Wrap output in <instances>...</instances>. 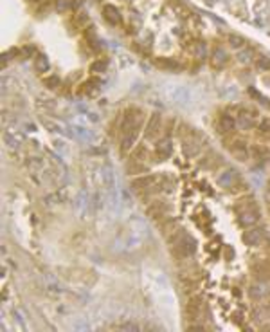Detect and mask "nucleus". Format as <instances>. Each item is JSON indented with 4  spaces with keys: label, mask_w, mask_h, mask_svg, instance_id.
<instances>
[{
    "label": "nucleus",
    "mask_w": 270,
    "mask_h": 332,
    "mask_svg": "<svg viewBox=\"0 0 270 332\" xmlns=\"http://www.w3.org/2000/svg\"><path fill=\"white\" fill-rule=\"evenodd\" d=\"M247 294L254 303H265V300L269 298V291L265 289V283L258 282V280H254V282L248 285Z\"/></svg>",
    "instance_id": "obj_17"
},
{
    "label": "nucleus",
    "mask_w": 270,
    "mask_h": 332,
    "mask_svg": "<svg viewBox=\"0 0 270 332\" xmlns=\"http://www.w3.org/2000/svg\"><path fill=\"white\" fill-rule=\"evenodd\" d=\"M232 110V109H231ZM232 114L236 116V121H238V126H242V128H254V126L258 125V110L250 109V107H236Z\"/></svg>",
    "instance_id": "obj_12"
},
{
    "label": "nucleus",
    "mask_w": 270,
    "mask_h": 332,
    "mask_svg": "<svg viewBox=\"0 0 270 332\" xmlns=\"http://www.w3.org/2000/svg\"><path fill=\"white\" fill-rule=\"evenodd\" d=\"M256 134L259 139L270 143V118H261L256 125Z\"/></svg>",
    "instance_id": "obj_19"
},
{
    "label": "nucleus",
    "mask_w": 270,
    "mask_h": 332,
    "mask_svg": "<svg viewBox=\"0 0 270 332\" xmlns=\"http://www.w3.org/2000/svg\"><path fill=\"white\" fill-rule=\"evenodd\" d=\"M171 211H173V206L171 202L167 201L166 197H153L148 204H146V213L150 215L151 220H155L157 226L161 222H164L166 218L171 217Z\"/></svg>",
    "instance_id": "obj_7"
},
{
    "label": "nucleus",
    "mask_w": 270,
    "mask_h": 332,
    "mask_svg": "<svg viewBox=\"0 0 270 332\" xmlns=\"http://www.w3.org/2000/svg\"><path fill=\"white\" fill-rule=\"evenodd\" d=\"M232 211H234V217H236V222L240 228L247 229L252 228V226H258L259 218H261V213H259L258 204L254 202V199L250 197H245V199H240V201L232 206Z\"/></svg>",
    "instance_id": "obj_3"
},
{
    "label": "nucleus",
    "mask_w": 270,
    "mask_h": 332,
    "mask_svg": "<svg viewBox=\"0 0 270 332\" xmlns=\"http://www.w3.org/2000/svg\"><path fill=\"white\" fill-rule=\"evenodd\" d=\"M150 166L151 164H146V163H137V161H130L128 159V164H126V172L130 175H142V174H148L150 172Z\"/></svg>",
    "instance_id": "obj_20"
},
{
    "label": "nucleus",
    "mask_w": 270,
    "mask_h": 332,
    "mask_svg": "<svg viewBox=\"0 0 270 332\" xmlns=\"http://www.w3.org/2000/svg\"><path fill=\"white\" fill-rule=\"evenodd\" d=\"M173 152H175V143L171 137H161L153 143V163H164L167 159H171Z\"/></svg>",
    "instance_id": "obj_9"
},
{
    "label": "nucleus",
    "mask_w": 270,
    "mask_h": 332,
    "mask_svg": "<svg viewBox=\"0 0 270 332\" xmlns=\"http://www.w3.org/2000/svg\"><path fill=\"white\" fill-rule=\"evenodd\" d=\"M128 159L130 161H137V163L153 164V150L146 147V143H139V145L132 150V153L128 155Z\"/></svg>",
    "instance_id": "obj_15"
},
{
    "label": "nucleus",
    "mask_w": 270,
    "mask_h": 332,
    "mask_svg": "<svg viewBox=\"0 0 270 332\" xmlns=\"http://www.w3.org/2000/svg\"><path fill=\"white\" fill-rule=\"evenodd\" d=\"M269 239L267 235V229L265 228H258V226H252V228H247L242 235V242L247 245L248 249H261V245L265 244V240Z\"/></svg>",
    "instance_id": "obj_8"
},
{
    "label": "nucleus",
    "mask_w": 270,
    "mask_h": 332,
    "mask_svg": "<svg viewBox=\"0 0 270 332\" xmlns=\"http://www.w3.org/2000/svg\"><path fill=\"white\" fill-rule=\"evenodd\" d=\"M198 163H200V168L205 170V172H216L220 166H223V161H221L220 155H216V153L211 152V150L200 155Z\"/></svg>",
    "instance_id": "obj_16"
},
{
    "label": "nucleus",
    "mask_w": 270,
    "mask_h": 332,
    "mask_svg": "<svg viewBox=\"0 0 270 332\" xmlns=\"http://www.w3.org/2000/svg\"><path fill=\"white\" fill-rule=\"evenodd\" d=\"M144 121H146L144 110H140L139 107L124 109L117 120L119 136H124V134H140V130H144Z\"/></svg>",
    "instance_id": "obj_4"
},
{
    "label": "nucleus",
    "mask_w": 270,
    "mask_h": 332,
    "mask_svg": "<svg viewBox=\"0 0 270 332\" xmlns=\"http://www.w3.org/2000/svg\"><path fill=\"white\" fill-rule=\"evenodd\" d=\"M248 269H250V274H252L254 280L269 283L270 282V253L259 251L256 255H250Z\"/></svg>",
    "instance_id": "obj_6"
},
{
    "label": "nucleus",
    "mask_w": 270,
    "mask_h": 332,
    "mask_svg": "<svg viewBox=\"0 0 270 332\" xmlns=\"http://www.w3.org/2000/svg\"><path fill=\"white\" fill-rule=\"evenodd\" d=\"M164 118L161 114H151L148 118L144 125V139L150 143H155L157 139H161L164 134Z\"/></svg>",
    "instance_id": "obj_10"
},
{
    "label": "nucleus",
    "mask_w": 270,
    "mask_h": 332,
    "mask_svg": "<svg viewBox=\"0 0 270 332\" xmlns=\"http://www.w3.org/2000/svg\"><path fill=\"white\" fill-rule=\"evenodd\" d=\"M175 184H177L175 177L169 172H162V174L148 172L134 177L130 182L132 190L137 193L140 201H144V204H148L153 197H169L175 191Z\"/></svg>",
    "instance_id": "obj_1"
},
{
    "label": "nucleus",
    "mask_w": 270,
    "mask_h": 332,
    "mask_svg": "<svg viewBox=\"0 0 270 332\" xmlns=\"http://www.w3.org/2000/svg\"><path fill=\"white\" fill-rule=\"evenodd\" d=\"M204 298L198 293L189 294L188 303H186V318L189 321H198L204 314Z\"/></svg>",
    "instance_id": "obj_14"
},
{
    "label": "nucleus",
    "mask_w": 270,
    "mask_h": 332,
    "mask_svg": "<svg viewBox=\"0 0 270 332\" xmlns=\"http://www.w3.org/2000/svg\"><path fill=\"white\" fill-rule=\"evenodd\" d=\"M236 126H238V121H236V116L232 114V110L221 112V114L216 118V132H220L223 137L232 136V134L236 132Z\"/></svg>",
    "instance_id": "obj_13"
},
{
    "label": "nucleus",
    "mask_w": 270,
    "mask_h": 332,
    "mask_svg": "<svg viewBox=\"0 0 270 332\" xmlns=\"http://www.w3.org/2000/svg\"><path fill=\"white\" fill-rule=\"evenodd\" d=\"M225 147H227V150L231 152L232 157L238 159V161H242V163H247L248 159L252 157V150L248 147V143L240 139V137H234L232 141L225 139Z\"/></svg>",
    "instance_id": "obj_11"
},
{
    "label": "nucleus",
    "mask_w": 270,
    "mask_h": 332,
    "mask_svg": "<svg viewBox=\"0 0 270 332\" xmlns=\"http://www.w3.org/2000/svg\"><path fill=\"white\" fill-rule=\"evenodd\" d=\"M137 137H139V134H124V136H121L117 145L121 157H128L132 153V150L137 147Z\"/></svg>",
    "instance_id": "obj_18"
},
{
    "label": "nucleus",
    "mask_w": 270,
    "mask_h": 332,
    "mask_svg": "<svg viewBox=\"0 0 270 332\" xmlns=\"http://www.w3.org/2000/svg\"><path fill=\"white\" fill-rule=\"evenodd\" d=\"M164 239H166V242L169 244L173 258H175L178 264L189 262L196 255V251H198V242H196V239H194L191 233H188L182 226L173 229L171 233L166 235Z\"/></svg>",
    "instance_id": "obj_2"
},
{
    "label": "nucleus",
    "mask_w": 270,
    "mask_h": 332,
    "mask_svg": "<svg viewBox=\"0 0 270 332\" xmlns=\"http://www.w3.org/2000/svg\"><path fill=\"white\" fill-rule=\"evenodd\" d=\"M216 184L220 186L221 190L227 191V193H232V195H240V193H245L248 186L243 182L242 175L238 174L236 170L232 168H225L218 172V177H216Z\"/></svg>",
    "instance_id": "obj_5"
}]
</instances>
